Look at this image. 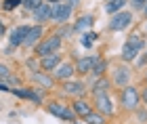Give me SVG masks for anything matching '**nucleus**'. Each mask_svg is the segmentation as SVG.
I'll return each mask as SVG.
<instances>
[{
	"instance_id": "obj_1",
	"label": "nucleus",
	"mask_w": 147,
	"mask_h": 124,
	"mask_svg": "<svg viewBox=\"0 0 147 124\" xmlns=\"http://www.w3.org/2000/svg\"><path fill=\"white\" fill-rule=\"evenodd\" d=\"M145 46V40L139 34H132L128 40L124 42V46H122V53H120V57H122V61H132L135 57L143 51Z\"/></svg>"
},
{
	"instance_id": "obj_2",
	"label": "nucleus",
	"mask_w": 147,
	"mask_h": 124,
	"mask_svg": "<svg viewBox=\"0 0 147 124\" xmlns=\"http://www.w3.org/2000/svg\"><path fill=\"white\" fill-rule=\"evenodd\" d=\"M61 49V36L59 34H53L49 38H42L36 46H34V53L38 57H46V55H53V53H59Z\"/></svg>"
},
{
	"instance_id": "obj_3",
	"label": "nucleus",
	"mask_w": 147,
	"mask_h": 124,
	"mask_svg": "<svg viewBox=\"0 0 147 124\" xmlns=\"http://www.w3.org/2000/svg\"><path fill=\"white\" fill-rule=\"evenodd\" d=\"M120 101H122V107L126 112H137L139 109V101H141V93H139L137 86H124L122 95H120Z\"/></svg>"
},
{
	"instance_id": "obj_4",
	"label": "nucleus",
	"mask_w": 147,
	"mask_h": 124,
	"mask_svg": "<svg viewBox=\"0 0 147 124\" xmlns=\"http://www.w3.org/2000/svg\"><path fill=\"white\" fill-rule=\"evenodd\" d=\"M46 112L51 116H55V118H61L65 122H78V116L74 112V107L65 105V103H59V101H53L46 105Z\"/></svg>"
},
{
	"instance_id": "obj_5",
	"label": "nucleus",
	"mask_w": 147,
	"mask_h": 124,
	"mask_svg": "<svg viewBox=\"0 0 147 124\" xmlns=\"http://www.w3.org/2000/svg\"><path fill=\"white\" fill-rule=\"evenodd\" d=\"M71 11H74L71 4H67V2H55V4H53V9H51V21L63 25L65 21H69Z\"/></svg>"
},
{
	"instance_id": "obj_6",
	"label": "nucleus",
	"mask_w": 147,
	"mask_h": 124,
	"mask_svg": "<svg viewBox=\"0 0 147 124\" xmlns=\"http://www.w3.org/2000/svg\"><path fill=\"white\" fill-rule=\"evenodd\" d=\"M132 23V13L130 11H120V13H113L111 19H109V30L111 32H122L126 30L128 25Z\"/></svg>"
},
{
	"instance_id": "obj_7",
	"label": "nucleus",
	"mask_w": 147,
	"mask_h": 124,
	"mask_svg": "<svg viewBox=\"0 0 147 124\" xmlns=\"http://www.w3.org/2000/svg\"><path fill=\"white\" fill-rule=\"evenodd\" d=\"M42 36H44V28H42V23H36V25H32L30 32H28V38H25V42H23V46H28V49H34L36 44L42 40Z\"/></svg>"
},
{
	"instance_id": "obj_8",
	"label": "nucleus",
	"mask_w": 147,
	"mask_h": 124,
	"mask_svg": "<svg viewBox=\"0 0 147 124\" xmlns=\"http://www.w3.org/2000/svg\"><path fill=\"white\" fill-rule=\"evenodd\" d=\"M95 105H97V112H101L103 116H111L113 114V103L107 97V93L95 95Z\"/></svg>"
},
{
	"instance_id": "obj_9",
	"label": "nucleus",
	"mask_w": 147,
	"mask_h": 124,
	"mask_svg": "<svg viewBox=\"0 0 147 124\" xmlns=\"http://www.w3.org/2000/svg\"><path fill=\"white\" fill-rule=\"evenodd\" d=\"M63 90L67 95H71V97H82V95H86V84L84 82H80V80H65V84H63Z\"/></svg>"
},
{
	"instance_id": "obj_10",
	"label": "nucleus",
	"mask_w": 147,
	"mask_h": 124,
	"mask_svg": "<svg viewBox=\"0 0 147 124\" xmlns=\"http://www.w3.org/2000/svg\"><path fill=\"white\" fill-rule=\"evenodd\" d=\"M28 32H30V25H19V28L13 30L11 36H9L11 46H21V44L25 42V38H28Z\"/></svg>"
},
{
	"instance_id": "obj_11",
	"label": "nucleus",
	"mask_w": 147,
	"mask_h": 124,
	"mask_svg": "<svg viewBox=\"0 0 147 124\" xmlns=\"http://www.w3.org/2000/svg\"><path fill=\"white\" fill-rule=\"evenodd\" d=\"M11 93L15 97H21V99H28V101H34V103H42V95H40L36 88H11Z\"/></svg>"
},
{
	"instance_id": "obj_12",
	"label": "nucleus",
	"mask_w": 147,
	"mask_h": 124,
	"mask_svg": "<svg viewBox=\"0 0 147 124\" xmlns=\"http://www.w3.org/2000/svg\"><path fill=\"white\" fill-rule=\"evenodd\" d=\"M111 82L116 84V86H128V82H130V69L128 67H118L113 69V78H111Z\"/></svg>"
},
{
	"instance_id": "obj_13",
	"label": "nucleus",
	"mask_w": 147,
	"mask_h": 124,
	"mask_svg": "<svg viewBox=\"0 0 147 124\" xmlns=\"http://www.w3.org/2000/svg\"><path fill=\"white\" fill-rule=\"evenodd\" d=\"M95 61H97V55H88V57H80L76 61V74H88L95 67Z\"/></svg>"
},
{
	"instance_id": "obj_14",
	"label": "nucleus",
	"mask_w": 147,
	"mask_h": 124,
	"mask_svg": "<svg viewBox=\"0 0 147 124\" xmlns=\"http://www.w3.org/2000/svg\"><path fill=\"white\" fill-rule=\"evenodd\" d=\"M61 63V55L59 53H53V55H46V57H40V67L44 71H55Z\"/></svg>"
},
{
	"instance_id": "obj_15",
	"label": "nucleus",
	"mask_w": 147,
	"mask_h": 124,
	"mask_svg": "<svg viewBox=\"0 0 147 124\" xmlns=\"http://www.w3.org/2000/svg\"><path fill=\"white\" fill-rule=\"evenodd\" d=\"M51 9H53V4H51V2H46V0H44V2L40 4L36 11H32V13H34V21H36V23H44V21H51Z\"/></svg>"
},
{
	"instance_id": "obj_16",
	"label": "nucleus",
	"mask_w": 147,
	"mask_h": 124,
	"mask_svg": "<svg viewBox=\"0 0 147 124\" xmlns=\"http://www.w3.org/2000/svg\"><path fill=\"white\" fill-rule=\"evenodd\" d=\"M76 74V65L71 63H59V67L55 69V78H59V80H71V76Z\"/></svg>"
},
{
	"instance_id": "obj_17",
	"label": "nucleus",
	"mask_w": 147,
	"mask_h": 124,
	"mask_svg": "<svg viewBox=\"0 0 147 124\" xmlns=\"http://www.w3.org/2000/svg\"><path fill=\"white\" fill-rule=\"evenodd\" d=\"M74 112H76V116L78 118H86V116H88L90 112H92V107H90V103H86L84 99H78L76 103H74Z\"/></svg>"
},
{
	"instance_id": "obj_18",
	"label": "nucleus",
	"mask_w": 147,
	"mask_h": 124,
	"mask_svg": "<svg viewBox=\"0 0 147 124\" xmlns=\"http://www.w3.org/2000/svg\"><path fill=\"white\" fill-rule=\"evenodd\" d=\"M90 25H92V15H82V17H80L78 21H76L74 30H76V32H86V30L90 28Z\"/></svg>"
},
{
	"instance_id": "obj_19",
	"label": "nucleus",
	"mask_w": 147,
	"mask_h": 124,
	"mask_svg": "<svg viewBox=\"0 0 147 124\" xmlns=\"http://www.w3.org/2000/svg\"><path fill=\"white\" fill-rule=\"evenodd\" d=\"M32 78H34V80H36V82H38L42 88H51V86H53V78H49L46 74H40V71H34V74H32Z\"/></svg>"
},
{
	"instance_id": "obj_20",
	"label": "nucleus",
	"mask_w": 147,
	"mask_h": 124,
	"mask_svg": "<svg viewBox=\"0 0 147 124\" xmlns=\"http://www.w3.org/2000/svg\"><path fill=\"white\" fill-rule=\"evenodd\" d=\"M124 4H126V0H109V2L105 4V11H107L109 15H113V13H120V11H122Z\"/></svg>"
},
{
	"instance_id": "obj_21",
	"label": "nucleus",
	"mask_w": 147,
	"mask_h": 124,
	"mask_svg": "<svg viewBox=\"0 0 147 124\" xmlns=\"http://www.w3.org/2000/svg\"><path fill=\"white\" fill-rule=\"evenodd\" d=\"M105 69H107V61H105V59H101V57H97L95 67H92V71H90V74L99 78V76H103V74H105Z\"/></svg>"
},
{
	"instance_id": "obj_22",
	"label": "nucleus",
	"mask_w": 147,
	"mask_h": 124,
	"mask_svg": "<svg viewBox=\"0 0 147 124\" xmlns=\"http://www.w3.org/2000/svg\"><path fill=\"white\" fill-rule=\"evenodd\" d=\"M86 124H105V116L101 112H90L88 116L84 118Z\"/></svg>"
},
{
	"instance_id": "obj_23",
	"label": "nucleus",
	"mask_w": 147,
	"mask_h": 124,
	"mask_svg": "<svg viewBox=\"0 0 147 124\" xmlns=\"http://www.w3.org/2000/svg\"><path fill=\"white\" fill-rule=\"evenodd\" d=\"M107 88H109V80H97L95 84V88H92V95H101V93H107Z\"/></svg>"
},
{
	"instance_id": "obj_24",
	"label": "nucleus",
	"mask_w": 147,
	"mask_h": 124,
	"mask_svg": "<svg viewBox=\"0 0 147 124\" xmlns=\"http://www.w3.org/2000/svg\"><path fill=\"white\" fill-rule=\"evenodd\" d=\"M42 2H44V0H21V4H23L28 11H36Z\"/></svg>"
},
{
	"instance_id": "obj_25",
	"label": "nucleus",
	"mask_w": 147,
	"mask_h": 124,
	"mask_svg": "<svg viewBox=\"0 0 147 124\" xmlns=\"http://www.w3.org/2000/svg\"><path fill=\"white\" fill-rule=\"evenodd\" d=\"M21 4V0H2V9L4 11H15Z\"/></svg>"
},
{
	"instance_id": "obj_26",
	"label": "nucleus",
	"mask_w": 147,
	"mask_h": 124,
	"mask_svg": "<svg viewBox=\"0 0 147 124\" xmlns=\"http://www.w3.org/2000/svg\"><path fill=\"white\" fill-rule=\"evenodd\" d=\"M0 78H11V69L4 63H0Z\"/></svg>"
},
{
	"instance_id": "obj_27",
	"label": "nucleus",
	"mask_w": 147,
	"mask_h": 124,
	"mask_svg": "<svg viewBox=\"0 0 147 124\" xmlns=\"http://www.w3.org/2000/svg\"><path fill=\"white\" fill-rule=\"evenodd\" d=\"M71 32H74V30H71V28H67V25H65V28H61V30H59V32H57V34H59V36H61V38H63V36H69V34H71Z\"/></svg>"
},
{
	"instance_id": "obj_28",
	"label": "nucleus",
	"mask_w": 147,
	"mask_h": 124,
	"mask_svg": "<svg viewBox=\"0 0 147 124\" xmlns=\"http://www.w3.org/2000/svg\"><path fill=\"white\" fill-rule=\"evenodd\" d=\"M145 2H147V0H130V4L135 6V9H143Z\"/></svg>"
},
{
	"instance_id": "obj_29",
	"label": "nucleus",
	"mask_w": 147,
	"mask_h": 124,
	"mask_svg": "<svg viewBox=\"0 0 147 124\" xmlns=\"http://www.w3.org/2000/svg\"><path fill=\"white\" fill-rule=\"evenodd\" d=\"M137 116L141 118V122H147V114H145V112H141V109H137Z\"/></svg>"
},
{
	"instance_id": "obj_30",
	"label": "nucleus",
	"mask_w": 147,
	"mask_h": 124,
	"mask_svg": "<svg viewBox=\"0 0 147 124\" xmlns=\"http://www.w3.org/2000/svg\"><path fill=\"white\" fill-rule=\"evenodd\" d=\"M141 99H143V103H145V107H147V86L143 88V93H141Z\"/></svg>"
},
{
	"instance_id": "obj_31",
	"label": "nucleus",
	"mask_w": 147,
	"mask_h": 124,
	"mask_svg": "<svg viewBox=\"0 0 147 124\" xmlns=\"http://www.w3.org/2000/svg\"><path fill=\"white\" fill-rule=\"evenodd\" d=\"M4 32H6V25L2 23V19H0V38H2V34H4Z\"/></svg>"
},
{
	"instance_id": "obj_32",
	"label": "nucleus",
	"mask_w": 147,
	"mask_h": 124,
	"mask_svg": "<svg viewBox=\"0 0 147 124\" xmlns=\"http://www.w3.org/2000/svg\"><path fill=\"white\" fill-rule=\"evenodd\" d=\"M0 90H4V93H6V90H11V88H9V84H6V82H0Z\"/></svg>"
},
{
	"instance_id": "obj_33",
	"label": "nucleus",
	"mask_w": 147,
	"mask_h": 124,
	"mask_svg": "<svg viewBox=\"0 0 147 124\" xmlns=\"http://www.w3.org/2000/svg\"><path fill=\"white\" fill-rule=\"evenodd\" d=\"M46 2H51V4H55V2H63V0H46Z\"/></svg>"
},
{
	"instance_id": "obj_34",
	"label": "nucleus",
	"mask_w": 147,
	"mask_h": 124,
	"mask_svg": "<svg viewBox=\"0 0 147 124\" xmlns=\"http://www.w3.org/2000/svg\"><path fill=\"white\" fill-rule=\"evenodd\" d=\"M143 13H145V15H147V2H145V6H143Z\"/></svg>"
},
{
	"instance_id": "obj_35",
	"label": "nucleus",
	"mask_w": 147,
	"mask_h": 124,
	"mask_svg": "<svg viewBox=\"0 0 147 124\" xmlns=\"http://www.w3.org/2000/svg\"><path fill=\"white\" fill-rule=\"evenodd\" d=\"M145 78H147V74H145Z\"/></svg>"
},
{
	"instance_id": "obj_36",
	"label": "nucleus",
	"mask_w": 147,
	"mask_h": 124,
	"mask_svg": "<svg viewBox=\"0 0 147 124\" xmlns=\"http://www.w3.org/2000/svg\"><path fill=\"white\" fill-rule=\"evenodd\" d=\"M107 2H109V0H107Z\"/></svg>"
},
{
	"instance_id": "obj_37",
	"label": "nucleus",
	"mask_w": 147,
	"mask_h": 124,
	"mask_svg": "<svg viewBox=\"0 0 147 124\" xmlns=\"http://www.w3.org/2000/svg\"><path fill=\"white\" fill-rule=\"evenodd\" d=\"M145 28H147V25H145Z\"/></svg>"
},
{
	"instance_id": "obj_38",
	"label": "nucleus",
	"mask_w": 147,
	"mask_h": 124,
	"mask_svg": "<svg viewBox=\"0 0 147 124\" xmlns=\"http://www.w3.org/2000/svg\"><path fill=\"white\" fill-rule=\"evenodd\" d=\"M145 57H147V55H145Z\"/></svg>"
}]
</instances>
